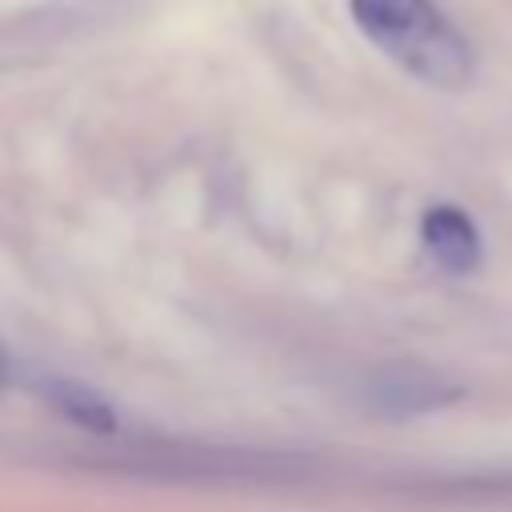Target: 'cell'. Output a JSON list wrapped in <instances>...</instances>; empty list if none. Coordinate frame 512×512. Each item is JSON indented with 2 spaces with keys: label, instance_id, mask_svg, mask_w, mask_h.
Wrapping results in <instances>:
<instances>
[{
  "label": "cell",
  "instance_id": "obj_1",
  "mask_svg": "<svg viewBox=\"0 0 512 512\" xmlns=\"http://www.w3.org/2000/svg\"><path fill=\"white\" fill-rule=\"evenodd\" d=\"M356 28L408 76L432 88H464L476 56L436 0H348Z\"/></svg>",
  "mask_w": 512,
  "mask_h": 512
},
{
  "label": "cell",
  "instance_id": "obj_2",
  "mask_svg": "<svg viewBox=\"0 0 512 512\" xmlns=\"http://www.w3.org/2000/svg\"><path fill=\"white\" fill-rule=\"evenodd\" d=\"M420 236H424L428 256L452 276L472 272L480 264V232L472 216L456 204H432L420 220Z\"/></svg>",
  "mask_w": 512,
  "mask_h": 512
},
{
  "label": "cell",
  "instance_id": "obj_3",
  "mask_svg": "<svg viewBox=\"0 0 512 512\" xmlns=\"http://www.w3.org/2000/svg\"><path fill=\"white\" fill-rule=\"evenodd\" d=\"M456 396L452 384L420 372V368H388L384 376L372 380V404L392 412V416H408V412H428L436 404H448Z\"/></svg>",
  "mask_w": 512,
  "mask_h": 512
},
{
  "label": "cell",
  "instance_id": "obj_4",
  "mask_svg": "<svg viewBox=\"0 0 512 512\" xmlns=\"http://www.w3.org/2000/svg\"><path fill=\"white\" fill-rule=\"evenodd\" d=\"M40 396H44L64 420H72V424L84 428V432H96V436H112V432H116V412H112V404H108L100 392H92L88 384H80V380L44 376V380H40Z\"/></svg>",
  "mask_w": 512,
  "mask_h": 512
}]
</instances>
